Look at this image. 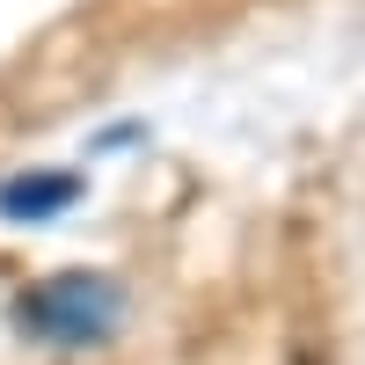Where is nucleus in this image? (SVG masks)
I'll list each match as a JSON object with an SVG mask.
<instances>
[{
	"mask_svg": "<svg viewBox=\"0 0 365 365\" xmlns=\"http://www.w3.org/2000/svg\"><path fill=\"white\" fill-rule=\"evenodd\" d=\"M8 322H15V336L44 344V351H96L125 322V285L103 278V270H66V278L29 285L8 307Z\"/></svg>",
	"mask_w": 365,
	"mask_h": 365,
	"instance_id": "1",
	"label": "nucleus"
},
{
	"mask_svg": "<svg viewBox=\"0 0 365 365\" xmlns=\"http://www.w3.org/2000/svg\"><path fill=\"white\" fill-rule=\"evenodd\" d=\"M81 190H88V182H81L73 168H29V175H8V182H0V220L44 227V220H58V212H73Z\"/></svg>",
	"mask_w": 365,
	"mask_h": 365,
	"instance_id": "2",
	"label": "nucleus"
}]
</instances>
